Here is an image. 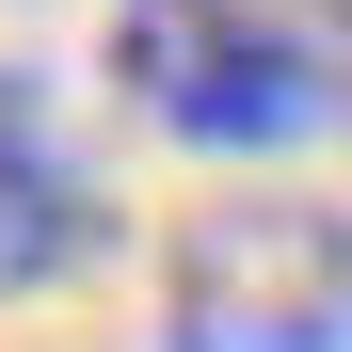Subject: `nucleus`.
Listing matches in <instances>:
<instances>
[{"mask_svg":"<svg viewBox=\"0 0 352 352\" xmlns=\"http://www.w3.org/2000/svg\"><path fill=\"white\" fill-rule=\"evenodd\" d=\"M160 352H352V208L208 192L160 241Z\"/></svg>","mask_w":352,"mask_h":352,"instance_id":"1","label":"nucleus"},{"mask_svg":"<svg viewBox=\"0 0 352 352\" xmlns=\"http://www.w3.org/2000/svg\"><path fill=\"white\" fill-rule=\"evenodd\" d=\"M112 80H129V112H160V129L208 144V160L305 144L336 112L320 48L288 16H256V0H129V16H112Z\"/></svg>","mask_w":352,"mask_h":352,"instance_id":"2","label":"nucleus"},{"mask_svg":"<svg viewBox=\"0 0 352 352\" xmlns=\"http://www.w3.org/2000/svg\"><path fill=\"white\" fill-rule=\"evenodd\" d=\"M336 16H352V0H336Z\"/></svg>","mask_w":352,"mask_h":352,"instance_id":"4","label":"nucleus"},{"mask_svg":"<svg viewBox=\"0 0 352 352\" xmlns=\"http://www.w3.org/2000/svg\"><path fill=\"white\" fill-rule=\"evenodd\" d=\"M96 241V176L48 144V96L32 80H0V288H48Z\"/></svg>","mask_w":352,"mask_h":352,"instance_id":"3","label":"nucleus"}]
</instances>
